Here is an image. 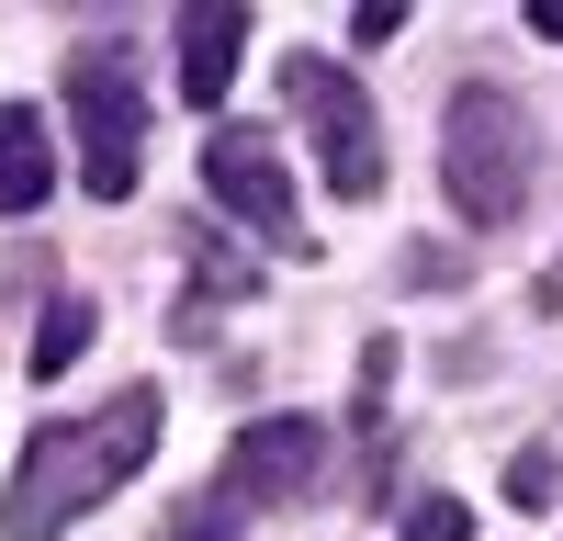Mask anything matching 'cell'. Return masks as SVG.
<instances>
[{
  "instance_id": "obj_1",
  "label": "cell",
  "mask_w": 563,
  "mask_h": 541,
  "mask_svg": "<svg viewBox=\"0 0 563 541\" xmlns=\"http://www.w3.org/2000/svg\"><path fill=\"white\" fill-rule=\"evenodd\" d=\"M158 451V395H113L68 429H34L23 463H12V496H0V530L12 541H57L79 508H102L113 485H135V463Z\"/></svg>"
},
{
  "instance_id": "obj_2",
  "label": "cell",
  "mask_w": 563,
  "mask_h": 541,
  "mask_svg": "<svg viewBox=\"0 0 563 541\" xmlns=\"http://www.w3.org/2000/svg\"><path fill=\"white\" fill-rule=\"evenodd\" d=\"M440 180L474 225H507L530 203V113L507 90H462L451 124H440Z\"/></svg>"
},
{
  "instance_id": "obj_3",
  "label": "cell",
  "mask_w": 563,
  "mask_h": 541,
  "mask_svg": "<svg viewBox=\"0 0 563 541\" xmlns=\"http://www.w3.org/2000/svg\"><path fill=\"white\" fill-rule=\"evenodd\" d=\"M68 124H79V180L102 203L135 192V147H147V102L124 79V45H79L68 57Z\"/></svg>"
},
{
  "instance_id": "obj_4",
  "label": "cell",
  "mask_w": 563,
  "mask_h": 541,
  "mask_svg": "<svg viewBox=\"0 0 563 541\" xmlns=\"http://www.w3.org/2000/svg\"><path fill=\"white\" fill-rule=\"evenodd\" d=\"M282 102L316 124V158H327V192H384V124H372L361 79H339L327 57H282Z\"/></svg>"
},
{
  "instance_id": "obj_5",
  "label": "cell",
  "mask_w": 563,
  "mask_h": 541,
  "mask_svg": "<svg viewBox=\"0 0 563 541\" xmlns=\"http://www.w3.org/2000/svg\"><path fill=\"white\" fill-rule=\"evenodd\" d=\"M203 180H214V203L249 225V238L271 249H305V214H294V180H282V147L260 124H214L203 135Z\"/></svg>"
},
{
  "instance_id": "obj_6",
  "label": "cell",
  "mask_w": 563,
  "mask_h": 541,
  "mask_svg": "<svg viewBox=\"0 0 563 541\" xmlns=\"http://www.w3.org/2000/svg\"><path fill=\"white\" fill-rule=\"evenodd\" d=\"M316 474H327V429L316 418H260L225 451V496H238V508H294Z\"/></svg>"
},
{
  "instance_id": "obj_7",
  "label": "cell",
  "mask_w": 563,
  "mask_h": 541,
  "mask_svg": "<svg viewBox=\"0 0 563 541\" xmlns=\"http://www.w3.org/2000/svg\"><path fill=\"white\" fill-rule=\"evenodd\" d=\"M238 45H249V12L238 0H192L180 12V102H225V79H238Z\"/></svg>"
},
{
  "instance_id": "obj_8",
  "label": "cell",
  "mask_w": 563,
  "mask_h": 541,
  "mask_svg": "<svg viewBox=\"0 0 563 541\" xmlns=\"http://www.w3.org/2000/svg\"><path fill=\"white\" fill-rule=\"evenodd\" d=\"M45 192H57V135L23 102H0V214H34Z\"/></svg>"
},
{
  "instance_id": "obj_9",
  "label": "cell",
  "mask_w": 563,
  "mask_h": 541,
  "mask_svg": "<svg viewBox=\"0 0 563 541\" xmlns=\"http://www.w3.org/2000/svg\"><path fill=\"white\" fill-rule=\"evenodd\" d=\"M90 339H102V316H90L79 294H57V305H45V328H34V373H45V384H57V373H68V361L90 350Z\"/></svg>"
},
{
  "instance_id": "obj_10",
  "label": "cell",
  "mask_w": 563,
  "mask_h": 541,
  "mask_svg": "<svg viewBox=\"0 0 563 541\" xmlns=\"http://www.w3.org/2000/svg\"><path fill=\"white\" fill-rule=\"evenodd\" d=\"M406 541H474L462 496H417V508H406Z\"/></svg>"
},
{
  "instance_id": "obj_11",
  "label": "cell",
  "mask_w": 563,
  "mask_h": 541,
  "mask_svg": "<svg viewBox=\"0 0 563 541\" xmlns=\"http://www.w3.org/2000/svg\"><path fill=\"white\" fill-rule=\"evenodd\" d=\"M350 34H361V45H395V34H406V12H395V0H361Z\"/></svg>"
},
{
  "instance_id": "obj_12",
  "label": "cell",
  "mask_w": 563,
  "mask_h": 541,
  "mask_svg": "<svg viewBox=\"0 0 563 541\" xmlns=\"http://www.w3.org/2000/svg\"><path fill=\"white\" fill-rule=\"evenodd\" d=\"M507 496H519V508H541V496H552V463H541V451H519V474H507Z\"/></svg>"
},
{
  "instance_id": "obj_13",
  "label": "cell",
  "mask_w": 563,
  "mask_h": 541,
  "mask_svg": "<svg viewBox=\"0 0 563 541\" xmlns=\"http://www.w3.org/2000/svg\"><path fill=\"white\" fill-rule=\"evenodd\" d=\"M530 34H552V45H563V0H530Z\"/></svg>"
},
{
  "instance_id": "obj_14",
  "label": "cell",
  "mask_w": 563,
  "mask_h": 541,
  "mask_svg": "<svg viewBox=\"0 0 563 541\" xmlns=\"http://www.w3.org/2000/svg\"><path fill=\"white\" fill-rule=\"evenodd\" d=\"M169 541H225V530H214V519H203V508H192V519H180V530H169Z\"/></svg>"
},
{
  "instance_id": "obj_15",
  "label": "cell",
  "mask_w": 563,
  "mask_h": 541,
  "mask_svg": "<svg viewBox=\"0 0 563 541\" xmlns=\"http://www.w3.org/2000/svg\"><path fill=\"white\" fill-rule=\"evenodd\" d=\"M541 305H552V316H563V260H552V270H541Z\"/></svg>"
}]
</instances>
